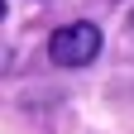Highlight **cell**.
Segmentation results:
<instances>
[{
	"label": "cell",
	"mask_w": 134,
	"mask_h": 134,
	"mask_svg": "<svg viewBox=\"0 0 134 134\" xmlns=\"http://www.w3.org/2000/svg\"><path fill=\"white\" fill-rule=\"evenodd\" d=\"M96 53H100V24H91V19H72L48 38V58L58 67H81Z\"/></svg>",
	"instance_id": "1"
},
{
	"label": "cell",
	"mask_w": 134,
	"mask_h": 134,
	"mask_svg": "<svg viewBox=\"0 0 134 134\" xmlns=\"http://www.w3.org/2000/svg\"><path fill=\"white\" fill-rule=\"evenodd\" d=\"M0 19H5V0H0Z\"/></svg>",
	"instance_id": "2"
}]
</instances>
